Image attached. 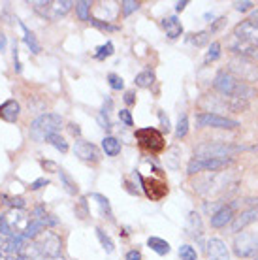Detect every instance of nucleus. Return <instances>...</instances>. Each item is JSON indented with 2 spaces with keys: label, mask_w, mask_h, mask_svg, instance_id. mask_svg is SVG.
Masks as SVG:
<instances>
[{
  "label": "nucleus",
  "mask_w": 258,
  "mask_h": 260,
  "mask_svg": "<svg viewBox=\"0 0 258 260\" xmlns=\"http://www.w3.org/2000/svg\"><path fill=\"white\" fill-rule=\"evenodd\" d=\"M213 87L220 94H224V96H230V98H238V100H249V98L256 96V91H254V87H251L249 83L245 81H241L238 79L236 76L232 74H228L226 70H220L213 79Z\"/></svg>",
  "instance_id": "obj_1"
},
{
  "label": "nucleus",
  "mask_w": 258,
  "mask_h": 260,
  "mask_svg": "<svg viewBox=\"0 0 258 260\" xmlns=\"http://www.w3.org/2000/svg\"><path fill=\"white\" fill-rule=\"evenodd\" d=\"M62 128V117L58 113H42L30 124V138L34 142H45L51 134Z\"/></svg>",
  "instance_id": "obj_2"
},
{
  "label": "nucleus",
  "mask_w": 258,
  "mask_h": 260,
  "mask_svg": "<svg viewBox=\"0 0 258 260\" xmlns=\"http://www.w3.org/2000/svg\"><path fill=\"white\" fill-rule=\"evenodd\" d=\"M72 6H76V2L72 0H40V2H33L34 12L38 13L40 17L49 21H57L58 17H62L70 12Z\"/></svg>",
  "instance_id": "obj_3"
},
{
  "label": "nucleus",
  "mask_w": 258,
  "mask_h": 260,
  "mask_svg": "<svg viewBox=\"0 0 258 260\" xmlns=\"http://www.w3.org/2000/svg\"><path fill=\"white\" fill-rule=\"evenodd\" d=\"M245 147L241 145H232V143H217L206 142L196 147V156L200 158H232L234 153L243 151Z\"/></svg>",
  "instance_id": "obj_4"
},
{
  "label": "nucleus",
  "mask_w": 258,
  "mask_h": 260,
  "mask_svg": "<svg viewBox=\"0 0 258 260\" xmlns=\"http://www.w3.org/2000/svg\"><path fill=\"white\" fill-rule=\"evenodd\" d=\"M228 74L236 76L238 79L245 81V83H252L258 81V64L254 60L245 59V57H234L228 62Z\"/></svg>",
  "instance_id": "obj_5"
},
{
  "label": "nucleus",
  "mask_w": 258,
  "mask_h": 260,
  "mask_svg": "<svg viewBox=\"0 0 258 260\" xmlns=\"http://www.w3.org/2000/svg\"><path fill=\"white\" fill-rule=\"evenodd\" d=\"M136 140L140 143V147L145 149L147 153H160L164 151V136H162L160 130L153 128V126H145V128H138L136 130Z\"/></svg>",
  "instance_id": "obj_6"
},
{
  "label": "nucleus",
  "mask_w": 258,
  "mask_h": 260,
  "mask_svg": "<svg viewBox=\"0 0 258 260\" xmlns=\"http://www.w3.org/2000/svg\"><path fill=\"white\" fill-rule=\"evenodd\" d=\"M36 247H38L42 258H55L60 256V247H62V241L55 232H42V234L34 240Z\"/></svg>",
  "instance_id": "obj_7"
},
{
  "label": "nucleus",
  "mask_w": 258,
  "mask_h": 260,
  "mask_svg": "<svg viewBox=\"0 0 258 260\" xmlns=\"http://www.w3.org/2000/svg\"><path fill=\"white\" fill-rule=\"evenodd\" d=\"M234 253L239 258H249L258 254V234L252 232H241L234 240Z\"/></svg>",
  "instance_id": "obj_8"
},
{
  "label": "nucleus",
  "mask_w": 258,
  "mask_h": 260,
  "mask_svg": "<svg viewBox=\"0 0 258 260\" xmlns=\"http://www.w3.org/2000/svg\"><path fill=\"white\" fill-rule=\"evenodd\" d=\"M196 124L202 126V128L209 126V128H226V130H234L239 126L238 121L222 117L219 113H211V111H204L200 115H196Z\"/></svg>",
  "instance_id": "obj_9"
},
{
  "label": "nucleus",
  "mask_w": 258,
  "mask_h": 260,
  "mask_svg": "<svg viewBox=\"0 0 258 260\" xmlns=\"http://www.w3.org/2000/svg\"><path fill=\"white\" fill-rule=\"evenodd\" d=\"M232 36L238 40V42H241V44L258 49V26L254 25L252 21L245 19V21H241V23H238V25L234 26Z\"/></svg>",
  "instance_id": "obj_10"
},
{
  "label": "nucleus",
  "mask_w": 258,
  "mask_h": 260,
  "mask_svg": "<svg viewBox=\"0 0 258 260\" xmlns=\"http://www.w3.org/2000/svg\"><path fill=\"white\" fill-rule=\"evenodd\" d=\"M228 164H232V158H200V156H194L187 166V174L188 176H194V174L204 172V170L215 172V170L226 168Z\"/></svg>",
  "instance_id": "obj_11"
},
{
  "label": "nucleus",
  "mask_w": 258,
  "mask_h": 260,
  "mask_svg": "<svg viewBox=\"0 0 258 260\" xmlns=\"http://www.w3.org/2000/svg\"><path fill=\"white\" fill-rule=\"evenodd\" d=\"M138 179L142 181L143 192L147 194V198L151 200H162L164 196L168 194V185L164 179H158V177H143L142 174H136Z\"/></svg>",
  "instance_id": "obj_12"
},
{
  "label": "nucleus",
  "mask_w": 258,
  "mask_h": 260,
  "mask_svg": "<svg viewBox=\"0 0 258 260\" xmlns=\"http://www.w3.org/2000/svg\"><path fill=\"white\" fill-rule=\"evenodd\" d=\"M74 153H76L78 158H81L83 162H89V164H96V162H100V158H102L100 149H98L96 145L90 142H83V140L76 142V145H74Z\"/></svg>",
  "instance_id": "obj_13"
},
{
  "label": "nucleus",
  "mask_w": 258,
  "mask_h": 260,
  "mask_svg": "<svg viewBox=\"0 0 258 260\" xmlns=\"http://www.w3.org/2000/svg\"><path fill=\"white\" fill-rule=\"evenodd\" d=\"M258 221V206L249 208L245 211H241L239 215H236L232 219V232H241L243 228H247L249 224Z\"/></svg>",
  "instance_id": "obj_14"
},
{
  "label": "nucleus",
  "mask_w": 258,
  "mask_h": 260,
  "mask_svg": "<svg viewBox=\"0 0 258 260\" xmlns=\"http://www.w3.org/2000/svg\"><path fill=\"white\" fill-rule=\"evenodd\" d=\"M206 253L209 256V260H230V253L226 243L219 238H211L206 245Z\"/></svg>",
  "instance_id": "obj_15"
},
{
  "label": "nucleus",
  "mask_w": 258,
  "mask_h": 260,
  "mask_svg": "<svg viewBox=\"0 0 258 260\" xmlns=\"http://www.w3.org/2000/svg\"><path fill=\"white\" fill-rule=\"evenodd\" d=\"M234 206L236 204H228V206H222L211 215V226L213 228H222L226 226L228 222H232L234 219Z\"/></svg>",
  "instance_id": "obj_16"
},
{
  "label": "nucleus",
  "mask_w": 258,
  "mask_h": 260,
  "mask_svg": "<svg viewBox=\"0 0 258 260\" xmlns=\"http://www.w3.org/2000/svg\"><path fill=\"white\" fill-rule=\"evenodd\" d=\"M187 234L194 240H200L204 236V224H202V217L196 211H190L187 217Z\"/></svg>",
  "instance_id": "obj_17"
},
{
  "label": "nucleus",
  "mask_w": 258,
  "mask_h": 260,
  "mask_svg": "<svg viewBox=\"0 0 258 260\" xmlns=\"http://www.w3.org/2000/svg\"><path fill=\"white\" fill-rule=\"evenodd\" d=\"M21 113V106L15 102V100H6L4 104L0 106V117L8 121V123H15L19 119Z\"/></svg>",
  "instance_id": "obj_18"
},
{
  "label": "nucleus",
  "mask_w": 258,
  "mask_h": 260,
  "mask_svg": "<svg viewBox=\"0 0 258 260\" xmlns=\"http://www.w3.org/2000/svg\"><path fill=\"white\" fill-rule=\"evenodd\" d=\"M162 26H164V30H166V36L170 40H177L183 34V25H181V21L172 15V17H164L162 19Z\"/></svg>",
  "instance_id": "obj_19"
},
{
  "label": "nucleus",
  "mask_w": 258,
  "mask_h": 260,
  "mask_svg": "<svg viewBox=\"0 0 258 260\" xmlns=\"http://www.w3.org/2000/svg\"><path fill=\"white\" fill-rule=\"evenodd\" d=\"M121 147L123 145H121V142L115 136H106L102 140V149L108 156H117L121 153Z\"/></svg>",
  "instance_id": "obj_20"
},
{
  "label": "nucleus",
  "mask_w": 258,
  "mask_h": 260,
  "mask_svg": "<svg viewBox=\"0 0 258 260\" xmlns=\"http://www.w3.org/2000/svg\"><path fill=\"white\" fill-rule=\"evenodd\" d=\"M147 247L151 249V251H155L156 254H168L170 251H172L168 241L162 240V238H156V236H151V238H149Z\"/></svg>",
  "instance_id": "obj_21"
},
{
  "label": "nucleus",
  "mask_w": 258,
  "mask_h": 260,
  "mask_svg": "<svg viewBox=\"0 0 258 260\" xmlns=\"http://www.w3.org/2000/svg\"><path fill=\"white\" fill-rule=\"evenodd\" d=\"M42 232H45V224L42 221H38V219H34V221H28L23 236H25L26 240H36Z\"/></svg>",
  "instance_id": "obj_22"
},
{
  "label": "nucleus",
  "mask_w": 258,
  "mask_h": 260,
  "mask_svg": "<svg viewBox=\"0 0 258 260\" xmlns=\"http://www.w3.org/2000/svg\"><path fill=\"white\" fill-rule=\"evenodd\" d=\"M92 200L98 204V208H100V211H102L104 217H106V219H110V221H113V211H111L110 200H108L104 194H100V192H94V194H92Z\"/></svg>",
  "instance_id": "obj_23"
},
{
  "label": "nucleus",
  "mask_w": 258,
  "mask_h": 260,
  "mask_svg": "<svg viewBox=\"0 0 258 260\" xmlns=\"http://www.w3.org/2000/svg\"><path fill=\"white\" fill-rule=\"evenodd\" d=\"M58 177H60V183H62V187H64V190L68 192V194H78V192H79L78 183L72 179L68 172H64V170L60 168V170H58Z\"/></svg>",
  "instance_id": "obj_24"
},
{
  "label": "nucleus",
  "mask_w": 258,
  "mask_h": 260,
  "mask_svg": "<svg viewBox=\"0 0 258 260\" xmlns=\"http://www.w3.org/2000/svg\"><path fill=\"white\" fill-rule=\"evenodd\" d=\"M21 28H23V34H25V44L28 46V49H30V53H34V55H38L40 51H42V46H40V42L36 40V36H34L28 28H26L25 23H19Z\"/></svg>",
  "instance_id": "obj_25"
},
{
  "label": "nucleus",
  "mask_w": 258,
  "mask_h": 260,
  "mask_svg": "<svg viewBox=\"0 0 258 260\" xmlns=\"http://www.w3.org/2000/svg\"><path fill=\"white\" fill-rule=\"evenodd\" d=\"M155 72H151V70H143L140 72L138 76H136L134 79V83L138 85V87H142V89H149L151 85L155 83Z\"/></svg>",
  "instance_id": "obj_26"
},
{
  "label": "nucleus",
  "mask_w": 258,
  "mask_h": 260,
  "mask_svg": "<svg viewBox=\"0 0 258 260\" xmlns=\"http://www.w3.org/2000/svg\"><path fill=\"white\" fill-rule=\"evenodd\" d=\"M187 42L188 44H192L194 47H204L209 44V32H207V30H200V32L188 34Z\"/></svg>",
  "instance_id": "obj_27"
},
{
  "label": "nucleus",
  "mask_w": 258,
  "mask_h": 260,
  "mask_svg": "<svg viewBox=\"0 0 258 260\" xmlns=\"http://www.w3.org/2000/svg\"><path fill=\"white\" fill-rule=\"evenodd\" d=\"M90 4L89 0H79L76 2V13L81 21H90Z\"/></svg>",
  "instance_id": "obj_28"
},
{
  "label": "nucleus",
  "mask_w": 258,
  "mask_h": 260,
  "mask_svg": "<svg viewBox=\"0 0 258 260\" xmlns=\"http://www.w3.org/2000/svg\"><path fill=\"white\" fill-rule=\"evenodd\" d=\"M179 156H181V149L177 145L170 147L168 153H166V164H168L172 170H177L179 168Z\"/></svg>",
  "instance_id": "obj_29"
},
{
  "label": "nucleus",
  "mask_w": 258,
  "mask_h": 260,
  "mask_svg": "<svg viewBox=\"0 0 258 260\" xmlns=\"http://www.w3.org/2000/svg\"><path fill=\"white\" fill-rule=\"evenodd\" d=\"M94 232H96L98 240H100V245L104 247V251H106V253H113V249H115V245H113V241H111L110 236L106 234V232H104V230H102L100 226H98L96 230H94Z\"/></svg>",
  "instance_id": "obj_30"
},
{
  "label": "nucleus",
  "mask_w": 258,
  "mask_h": 260,
  "mask_svg": "<svg viewBox=\"0 0 258 260\" xmlns=\"http://www.w3.org/2000/svg\"><path fill=\"white\" fill-rule=\"evenodd\" d=\"M113 51H115L113 44H111V42H106L104 46H98L96 47V51H94V59H96V60L108 59V57H111V55H113Z\"/></svg>",
  "instance_id": "obj_31"
},
{
  "label": "nucleus",
  "mask_w": 258,
  "mask_h": 260,
  "mask_svg": "<svg viewBox=\"0 0 258 260\" xmlns=\"http://www.w3.org/2000/svg\"><path fill=\"white\" fill-rule=\"evenodd\" d=\"M45 142L47 143H51L53 147H55V149H58L60 151V153H66V151H68V142H66L64 138L60 136V134H51V136L47 138V140H45Z\"/></svg>",
  "instance_id": "obj_32"
},
{
  "label": "nucleus",
  "mask_w": 258,
  "mask_h": 260,
  "mask_svg": "<svg viewBox=\"0 0 258 260\" xmlns=\"http://www.w3.org/2000/svg\"><path fill=\"white\" fill-rule=\"evenodd\" d=\"M188 132V117L183 113V115H179V121H177V126H175V138L177 140H181V138H185Z\"/></svg>",
  "instance_id": "obj_33"
},
{
  "label": "nucleus",
  "mask_w": 258,
  "mask_h": 260,
  "mask_svg": "<svg viewBox=\"0 0 258 260\" xmlns=\"http://www.w3.org/2000/svg\"><path fill=\"white\" fill-rule=\"evenodd\" d=\"M90 25L100 28V30H106V32H117V30H119L117 25H111V23H108V21H104V19H98V17H92V19H90Z\"/></svg>",
  "instance_id": "obj_34"
},
{
  "label": "nucleus",
  "mask_w": 258,
  "mask_h": 260,
  "mask_svg": "<svg viewBox=\"0 0 258 260\" xmlns=\"http://www.w3.org/2000/svg\"><path fill=\"white\" fill-rule=\"evenodd\" d=\"M179 256L181 260H196L198 258V253H196V249L192 247V245H181L179 247Z\"/></svg>",
  "instance_id": "obj_35"
},
{
  "label": "nucleus",
  "mask_w": 258,
  "mask_h": 260,
  "mask_svg": "<svg viewBox=\"0 0 258 260\" xmlns=\"http://www.w3.org/2000/svg\"><path fill=\"white\" fill-rule=\"evenodd\" d=\"M219 57H220V44H219V42H213V44L209 46V49H207V53H206V64L213 62V60H217Z\"/></svg>",
  "instance_id": "obj_36"
},
{
  "label": "nucleus",
  "mask_w": 258,
  "mask_h": 260,
  "mask_svg": "<svg viewBox=\"0 0 258 260\" xmlns=\"http://www.w3.org/2000/svg\"><path fill=\"white\" fill-rule=\"evenodd\" d=\"M108 83H110V87L113 89V91H123L124 89V79L121 78V76L113 74V72L108 76Z\"/></svg>",
  "instance_id": "obj_37"
},
{
  "label": "nucleus",
  "mask_w": 258,
  "mask_h": 260,
  "mask_svg": "<svg viewBox=\"0 0 258 260\" xmlns=\"http://www.w3.org/2000/svg\"><path fill=\"white\" fill-rule=\"evenodd\" d=\"M140 6H142V4L136 2V0H123V2H121V10H123L124 17H128L130 13H134Z\"/></svg>",
  "instance_id": "obj_38"
},
{
  "label": "nucleus",
  "mask_w": 258,
  "mask_h": 260,
  "mask_svg": "<svg viewBox=\"0 0 258 260\" xmlns=\"http://www.w3.org/2000/svg\"><path fill=\"white\" fill-rule=\"evenodd\" d=\"M2 200H4V204H8V206H12L13 209L17 208V209H23L26 206V202L25 198H21V196H15V198H10V196H2Z\"/></svg>",
  "instance_id": "obj_39"
},
{
  "label": "nucleus",
  "mask_w": 258,
  "mask_h": 260,
  "mask_svg": "<svg viewBox=\"0 0 258 260\" xmlns=\"http://www.w3.org/2000/svg\"><path fill=\"white\" fill-rule=\"evenodd\" d=\"M158 121H160V128L168 134L170 130H172V124H170V119H168V115H166V111L158 110Z\"/></svg>",
  "instance_id": "obj_40"
},
{
  "label": "nucleus",
  "mask_w": 258,
  "mask_h": 260,
  "mask_svg": "<svg viewBox=\"0 0 258 260\" xmlns=\"http://www.w3.org/2000/svg\"><path fill=\"white\" fill-rule=\"evenodd\" d=\"M98 124H100L104 130H111V121H110V117H108V113H106L104 110L98 113Z\"/></svg>",
  "instance_id": "obj_41"
},
{
  "label": "nucleus",
  "mask_w": 258,
  "mask_h": 260,
  "mask_svg": "<svg viewBox=\"0 0 258 260\" xmlns=\"http://www.w3.org/2000/svg\"><path fill=\"white\" fill-rule=\"evenodd\" d=\"M76 213L79 215V219H85V217L89 215V209H87V198H85V196L79 200V206L76 208Z\"/></svg>",
  "instance_id": "obj_42"
},
{
  "label": "nucleus",
  "mask_w": 258,
  "mask_h": 260,
  "mask_svg": "<svg viewBox=\"0 0 258 260\" xmlns=\"http://www.w3.org/2000/svg\"><path fill=\"white\" fill-rule=\"evenodd\" d=\"M254 6V2H251V0H241V2H234V8L238 10V12H249L251 8Z\"/></svg>",
  "instance_id": "obj_43"
},
{
  "label": "nucleus",
  "mask_w": 258,
  "mask_h": 260,
  "mask_svg": "<svg viewBox=\"0 0 258 260\" xmlns=\"http://www.w3.org/2000/svg\"><path fill=\"white\" fill-rule=\"evenodd\" d=\"M0 236H13L12 228H10V224H8V221H6V217H4V215L0 217Z\"/></svg>",
  "instance_id": "obj_44"
},
{
  "label": "nucleus",
  "mask_w": 258,
  "mask_h": 260,
  "mask_svg": "<svg viewBox=\"0 0 258 260\" xmlns=\"http://www.w3.org/2000/svg\"><path fill=\"white\" fill-rule=\"evenodd\" d=\"M119 119L123 121L126 126H134V121H132V115H130L128 110H121L119 111Z\"/></svg>",
  "instance_id": "obj_45"
},
{
  "label": "nucleus",
  "mask_w": 258,
  "mask_h": 260,
  "mask_svg": "<svg viewBox=\"0 0 258 260\" xmlns=\"http://www.w3.org/2000/svg\"><path fill=\"white\" fill-rule=\"evenodd\" d=\"M13 68L19 74L21 72V62H19V51H17V42H13Z\"/></svg>",
  "instance_id": "obj_46"
},
{
  "label": "nucleus",
  "mask_w": 258,
  "mask_h": 260,
  "mask_svg": "<svg viewBox=\"0 0 258 260\" xmlns=\"http://www.w3.org/2000/svg\"><path fill=\"white\" fill-rule=\"evenodd\" d=\"M47 185H49V179L40 177V179H36V181L30 183V190H38V189H42V187H47Z\"/></svg>",
  "instance_id": "obj_47"
},
{
  "label": "nucleus",
  "mask_w": 258,
  "mask_h": 260,
  "mask_svg": "<svg viewBox=\"0 0 258 260\" xmlns=\"http://www.w3.org/2000/svg\"><path fill=\"white\" fill-rule=\"evenodd\" d=\"M40 164H42V168H44V170H49V172H57V174H58V170H60L57 166V164L53 162V160H42Z\"/></svg>",
  "instance_id": "obj_48"
},
{
  "label": "nucleus",
  "mask_w": 258,
  "mask_h": 260,
  "mask_svg": "<svg viewBox=\"0 0 258 260\" xmlns=\"http://www.w3.org/2000/svg\"><path fill=\"white\" fill-rule=\"evenodd\" d=\"M123 100H124V104H126V106L136 104V92L134 91H126V92H124Z\"/></svg>",
  "instance_id": "obj_49"
},
{
  "label": "nucleus",
  "mask_w": 258,
  "mask_h": 260,
  "mask_svg": "<svg viewBox=\"0 0 258 260\" xmlns=\"http://www.w3.org/2000/svg\"><path fill=\"white\" fill-rule=\"evenodd\" d=\"M68 130H70L72 136H81V128H79V124L70 123V124H68Z\"/></svg>",
  "instance_id": "obj_50"
},
{
  "label": "nucleus",
  "mask_w": 258,
  "mask_h": 260,
  "mask_svg": "<svg viewBox=\"0 0 258 260\" xmlns=\"http://www.w3.org/2000/svg\"><path fill=\"white\" fill-rule=\"evenodd\" d=\"M126 260H142V253L136 251V249H132V251L126 253Z\"/></svg>",
  "instance_id": "obj_51"
},
{
  "label": "nucleus",
  "mask_w": 258,
  "mask_h": 260,
  "mask_svg": "<svg viewBox=\"0 0 258 260\" xmlns=\"http://www.w3.org/2000/svg\"><path fill=\"white\" fill-rule=\"evenodd\" d=\"M226 23V19L224 17H220V19H217L213 23V25H211V32H217V30H220V28H222V25H224Z\"/></svg>",
  "instance_id": "obj_52"
},
{
  "label": "nucleus",
  "mask_w": 258,
  "mask_h": 260,
  "mask_svg": "<svg viewBox=\"0 0 258 260\" xmlns=\"http://www.w3.org/2000/svg\"><path fill=\"white\" fill-rule=\"evenodd\" d=\"M187 6H188V0H179V2L175 4V12H183Z\"/></svg>",
  "instance_id": "obj_53"
},
{
  "label": "nucleus",
  "mask_w": 258,
  "mask_h": 260,
  "mask_svg": "<svg viewBox=\"0 0 258 260\" xmlns=\"http://www.w3.org/2000/svg\"><path fill=\"white\" fill-rule=\"evenodd\" d=\"M6 49V36L4 34H0V53Z\"/></svg>",
  "instance_id": "obj_54"
},
{
  "label": "nucleus",
  "mask_w": 258,
  "mask_h": 260,
  "mask_svg": "<svg viewBox=\"0 0 258 260\" xmlns=\"http://www.w3.org/2000/svg\"><path fill=\"white\" fill-rule=\"evenodd\" d=\"M249 21H252L254 25L258 26V10H254V12L251 13V17H249Z\"/></svg>",
  "instance_id": "obj_55"
},
{
  "label": "nucleus",
  "mask_w": 258,
  "mask_h": 260,
  "mask_svg": "<svg viewBox=\"0 0 258 260\" xmlns=\"http://www.w3.org/2000/svg\"><path fill=\"white\" fill-rule=\"evenodd\" d=\"M254 260H258V254H256V256H254Z\"/></svg>",
  "instance_id": "obj_56"
}]
</instances>
